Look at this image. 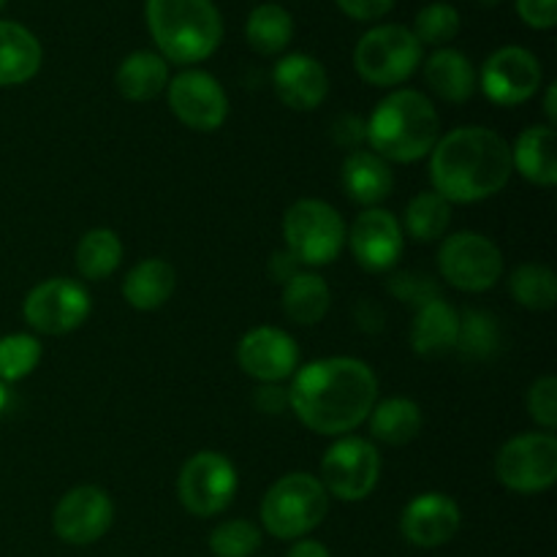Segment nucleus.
<instances>
[{
  "label": "nucleus",
  "mask_w": 557,
  "mask_h": 557,
  "mask_svg": "<svg viewBox=\"0 0 557 557\" xmlns=\"http://www.w3.org/2000/svg\"><path fill=\"white\" fill-rule=\"evenodd\" d=\"M424 82L446 103H466L476 92V71L457 49L441 47L424 63Z\"/></svg>",
  "instance_id": "393cba45"
},
{
  "label": "nucleus",
  "mask_w": 557,
  "mask_h": 557,
  "mask_svg": "<svg viewBox=\"0 0 557 557\" xmlns=\"http://www.w3.org/2000/svg\"><path fill=\"white\" fill-rule=\"evenodd\" d=\"M515 174L511 145L484 125H462L435 141L430 180L449 205H476L500 194Z\"/></svg>",
  "instance_id": "f03ea898"
},
{
  "label": "nucleus",
  "mask_w": 557,
  "mask_h": 557,
  "mask_svg": "<svg viewBox=\"0 0 557 557\" xmlns=\"http://www.w3.org/2000/svg\"><path fill=\"white\" fill-rule=\"evenodd\" d=\"M286 557H332V555L321 542H313V539H299V542H294V547L288 549Z\"/></svg>",
  "instance_id": "c03bdc74"
},
{
  "label": "nucleus",
  "mask_w": 557,
  "mask_h": 557,
  "mask_svg": "<svg viewBox=\"0 0 557 557\" xmlns=\"http://www.w3.org/2000/svg\"><path fill=\"white\" fill-rule=\"evenodd\" d=\"M41 362V343L38 337L14 332L0 337V384H16L27 379Z\"/></svg>",
  "instance_id": "72a5a7b5"
},
{
  "label": "nucleus",
  "mask_w": 557,
  "mask_h": 557,
  "mask_svg": "<svg viewBox=\"0 0 557 557\" xmlns=\"http://www.w3.org/2000/svg\"><path fill=\"white\" fill-rule=\"evenodd\" d=\"M41 44L20 22L0 20V87L30 82L41 69Z\"/></svg>",
  "instance_id": "5701e85b"
},
{
  "label": "nucleus",
  "mask_w": 557,
  "mask_h": 557,
  "mask_svg": "<svg viewBox=\"0 0 557 557\" xmlns=\"http://www.w3.org/2000/svg\"><path fill=\"white\" fill-rule=\"evenodd\" d=\"M451 226V205L435 190H422L406 207L403 232L411 234L417 243H435Z\"/></svg>",
  "instance_id": "7c9ffc66"
},
{
  "label": "nucleus",
  "mask_w": 557,
  "mask_h": 557,
  "mask_svg": "<svg viewBox=\"0 0 557 557\" xmlns=\"http://www.w3.org/2000/svg\"><path fill=\"white\" fill-rule=\"evenodd\" d=\"M389 292L395 294L400 302H408V305H424L430 302V299L441 297V288L435 286L433 277L430 275H419V272H400V275H395L389 281Z\"/></svg>",
  "instance_id": "4c0bfd02"
},
{
  "label": "nucleus",
  "mask_w": 557,
  "mask_h": 557,
  "mask_svg": "<svg viewBox=\"0 0 557 557\" xmlns=\"http://www.w3.org/2000/svg\"><path fill=\"white\" fill-rule=\"evenodd\" d=\"M495 476L511 493H547L557 482V438L553 433H522L509 438L495 457Z\"/></svg>",
  "instance_id": "1a4fd4ad"
},
{
  "label": "nucleus",
  "mask_w": 557,
  "mask_h": 557,
  "mask_svg": "<svg viewBox=\"0 0 557 557\" xmlns=\"http://www.w3.org/2000/svg\"><path fill=\"white\" fill-rule=\"evenodd\" d=\"M335 139L341 141L343 147L357 150L359 141H364V123L359 117H354V114H346V117H341L335 123Z\"/></svg>",
  "instance_id": "79ce46f5"
},
{
  "label": "nucleus",
  "mask_w": 557,
  "mask_h": 557,
  "mask_svg": "<svg viewBox=\"0 0 557 557\" xmlns=\"http://www.w3.org/2000/svg\"><path fill=\"white\" fill-rule=\"evenodd\" d=\"M145 14L166 63H201L223 38V20L212 0H147Z\"/></svg>",
  "instance_id": "20e7f679"
},
{
  "label": "nucleus",
  "mask_w": 557,
  "mask_h": 557,
  "mask_svg": "<svg viewBox=\"0 0 557 557\" xmlns=\"http://www.w3.org/2000/svg\"><path fill=\"white\" fill-rule=\"evenodd\" d=\"M169 107L174 117L190 131L212 134L228 117V96L221 82L199 69H188L169 79L166 87Z\"/></svg>",
  "instance_id": "ddd939ff"
},
{
  "label": "nucleus",
  "mask_w": 557,
  "mask_h": 557,
  "mask_svg": "<svg viewBox=\"0 0 557 557\" xmlns=\"http://www.w3.org/2000/svg\"><path fill=\"white\" fill-rule=\"evenodd\" d=\"M479 85L498 107H520L542 87V63L525 47H500L484 60Z\"/></svg>",
  "instance_id": "4468645a"
},
{
  "label": "nucleus",
  "mask_w": 557,
  "mask_h": 557,
  "mask_svg": "<svg viewBox=\"0 0 557 557\" xmlns=\"http://www.w3.org/2000/svg\"><path fill=\"white\" fill-rule=\"evenodd\" d=\"M330 495L313 473H286L261 498V525L281 542H299L324 522Z\"/></svg>",
  "instance_id": "39448f33"
},
{
  "label": "nucleus",
  "mask_w": 557,
  "mask_h": 557,
  "mask_svg": "<svg viewBox=\"0 0 557 557\" xmlns=\"http://www.w3.org/2000/svg\"><path fill=\"white\" fill-rule=\"evenodd\" d=\"M424 47L408 27L379 25L354 47V69L368 85L397 87L419 69Z\"/></svg>",
  "instance_id": "0eeeda50"
},
{
  "label": "nucleus",
  "mask_w": 557,
  "mask_h": 557,
  "mask_svg": "<svg viewBox=\"0 0 557 557\" xmlns=\"http://www.w3.org/2000/svg\"><path fill=\"white\" fill-rule=\"evenodd\" d=\"M368 419L373 438L389 446L411 444L424 422L422 408L408 397H386V400L375 403Z\"/></svg>",
  "instance_id": "cd10ccee"
},
{
  "label": "nucleus",
  "mask_w": 557,
  "mask_h": 557,
  "mask_svg": "<svg viewBox=\"0 0 557 557\" xmlns=\"http://www.w3.org/2000/svg\"><path fill=\"white\" fill-rule=\"evenodd\" d=\"M509 292L525 310L547 313L557 302V277L547 264L528 261L509 275Z\"/></svg>",
  "instance_id": "2f4dec72"
},
{
  "label": "nucleus",
  "mask_w": 557,
  "mask_h": 557,
  "mask_svg": "<svg viewBox=\"0 0 557 557\" xmlns=\"http://www.w3.org/2000/svg\"><path fill=\"white\" fill-rule=\"evenodd\" d=\"M177 288V272L163 259H145L123 277V297L134 310L150 313L163 308Z\"/></svg>",
  "instance_id": "b1692460"
},
{
  "label": "nucleus",
  "mask_w": 557,
  "mask_h": 557,
  "mask_svg": "<svg viewBox=\"0 0 557 557\" xmlns=\"http://www.w3.org/2000/svg\"><path fill=\"white\" fill-rule=\"evenodd\" d=\"M341 5L343 14H348L351 20L359 22H373L381 20L384 14H389L395 0H335Z\"/></svg>",
  "instance_id": "ea45409f"
},
{
  "label": "nucleus",
  "mask_w": 557,
  "mask_h": 557,
  "mask_svg": "<svg viewBox=\"0 0 557 557\" xmlns=\"http://www.w3.org/2000/svg\"><path fill=\"white\" fill-rule=\"evenodd\" d=\"M237 362L250 379L261 384H281L299 368L297 341L277 326H256L239 341Z\"/></svg>",
  "instance_id": "f3484780"
},
{
  "label": "nucleus",
  "mask_w": 557,
  "mask_h": 557,
  "mask_svg": "<svg viewBox=\"0 0 557 557\" xmlns=\"http://www.w3.org/2000/svg\"><path fill=\"white\" fill-rule=\"evenodd\" d=\"M114 85H117L120 96L128 98V101H152L169 87V63L158 52H147V49L131 52L117 65Z\"/></svg>",
  "instance_id": "a878e982"
},
{
  "label": "nucleus",
  "mask_w": 557,
  "mask_h": 557,
  "mask_svg": "<svg viewBox=\"0 0 557 557\" xmlns=\"http://www.w3.org/2000/svg\"><path fill=\"white\" fill-rule=\"evenodd\" d=\"M215 557H253L261 549V531L248 520H226L210 533Z\"/></svg>",
  "instance_id": "f704fd0d"
},
{
  "label": "nucleus",
  "mask_w": 557,
  "mask_h": 557,
  "mask_svg": "<svg viewBox=\"0 0 557 557\" xmlns=\"http://www.w3.org/2000/svg\"><path fill=\"white\" fill-rule=\"evenodd\" d=\"M283 239L297 264L326 267L346 245V223L326 201L299 199L283 215Z\"/></svg>",
  "instance_id": "423d86ee"
},
{
  "label": "nucleus",
  "mask_w": 557,
  "mask_h": 557,
  "mask_svg": "<svg viewBox=\"0 0 557 557\" xmlns=\"http://www.w3.org/2000/svg\"><path fill=\"white\" fill-rule=\"evenodd\" d=\"M517 11L536 30H549L557 22V0H517Z\"/></svg>",
  "instance_id": "58836bf2"
},
{
  "label": "nucleus",
  "mask_w": 557,
  "mask_h": 557,
  "mask_svg": "<svg viewBox=\"0 0 557 557\" xmlns=\"http://www.w3.org/2000/svg\"><path fill=\"white\" fill-rule=\"evenodd\" d=\"M114 522V504L107 490L96 484H82L69 490L58 500L52 515V528L58 539L74 547H87L107 536Z\"/></svg>",
  "instance_id": "2eb2a0df"
},
{
  "label": "nucleus",
  "mask_w": 557,
  "mask_h": 557,
  "mask_svg": "<svg viewBox=\"0 0 557 557\" xmlns=\"http://www.w3.org/2000/svg\"><path fill=\"white\" fill-rule=\"evenodd\" d=\"M270 267H272V277H275L277 283H286L288 277H294V275H297V272H299V270H297V261H294L288 253L272 256Z\"/></svg>",
  "instance_id": "37998d69"
},
{
  "label": "nucleus",
  "mask_w": 557,
  "mask_h": 557,
  "mask_svg": "<svg viewBox=\"0 0 557 557\" xmlns=\"http://www.w3.org/2000/svg\"><path fill=\"white\" fill-rule=\"evenodd\" d=\"M237 468L221 451H196L177 476L180 504L201 520L223 515L237 498Z\"/></svg>",
  "instance_id": "6e6552de"
},
{
  "label": "nucleus",
  "mask_w": 557,
  "mask_h": 557,
  "mask_svg": "<svg viewBox=\"0 0 557 557\" xmlns=\"http://www.w3.org/2000/svg\"><path fill=\"white\" fill-rule=\"evenodd\" d=\"M528 413L533 422L544 430L553 433L557 428V379L555 375H544L536 379L528 389Z\"/></svg>",
  "instance_id": "e433bc0d"
},
{
  "label": "nucleus",
  "mask_w": 557,
  "mask_h": 557,
  "mask_svg": "<svg viewBox=\"0 0 557 557\" xmlns=\"http://www.w3.org/2000/svg\"><path fill=\"white\" fill-rule=\"evenodd\" d=\"M286 392L288 408L305 428L343 438L354 433L379 403V379L362 359L324 357L297 368Z\"/></svg>",
  "instance_id": "f257e3e1"
},
{
  "label": "nucleus",
  "mask_w": 557,
  "mask_h": 557,
  "mask_svg": "<svg viewBox=\"0 0 557 557\" xmlns=\"http://www.w3.org/2000/svg\"><path fill=\"white\" fill-rule=\"evenodd\" d=\"M438 272L457 292L482 294L504 275V253L484 234L457 232L441 243Z\"/></svg>",
  "instance_id": "9d476101"
},
{
  "label": "nucleus",
  "mask_w": 557,
  "mask_h": 557,
  "mask_svg": "<svg viewBox=\"0 0 557 557\" xmlns=\"http://www.w3.org/2000/svg\"><path fill=\"white\" fill-rule=\"evenodd\" d=\"M272 87L277 98L294 112H313L330 92V76L315 58L302 52L286 54L272 71Z\"/></svg>",
  "instance_id": "6ab92c4d"
},
{
  "label": "nucleus",
  "mask_w": 557,
  "mask_h": 557,
  "mask_svg": "<svg viewBox=\"0 0 557 557\" xmlns=\"http://www.w3.org/2000/svg\"><path fill=\"white\" fill-rule=\"evenodd\" d=\"M3 5H5V0H0V9H3Z\"/></svg>",
  "instance_id": "09e8293b"
},
{
  "label": "nucleus",
  "mask_w": 557,
  "mask_h": 557,
  "mask_svg": "<svg viewBox=\"0 0 557 557\" xmlns=\"http://www.w3.org/2000/svg\"><path fill=\"white\" fill-rule=\"evenodd\" d=\"M511 166L539 188L557 183V136L553 125H531L511 147Z\"/></svg>",
  "instance_id": "4be33fe9"
},
{
  "label": "nucleus",
  "mask_w": 557,
  "mask_h": 557,
  "mask_svg": "<svg viewBox=\"0 0 557 557\" xmlns=\"http://www.w3.org/2000/svg\"><path fill=\"white\" fill-rule=\"evenodd\" d=\"M346 243L351 248L354 259L368 272H389L400 261L406 248V232L397 215L381 207L359 212L351 223V232H346Z\"/></svg>",
  "instance_id": "dca6fc26"
},
{
  "label": "nucleus",
  "mask_w": 557,
  "mask_h": 557,
  "mask_svg": "<svg viewBox=\"0 0 557 557\" xmlns=\"http://www.w3.org/2000/svg\"><path fill=\"white\" fill-rule=\"evenodd\" d=\"M5 403H9V392H5V384H0V411L5 408Z\"/></svg>",
  "instance_id": "49530a36"
},
{
  "label": "nucleus",
  "mask_w": 557,
  "mask_h": 557,
  "mask_svg": "<svg viewBox=\"0 0 557 557\" xmlns=\"http://www.w3.org/2000/svg\"><path fill=\"white\" fill-rule=\"evenodd\" d=\"M22 315L38 335H69L90 315V294L79 281L49 277L27 292Z\"/></svg>",
  "instance_id": "f8f14e48"
},
{
  "label": "nucleus",
  "mask_w": 557,
  "mask_h": 557,
  "mask_svg": "<svg viewBox=\"0 0 557 557\" xmlns=\"http://www.w3.org/2000/svg\"><path fill=\"white\" fill-rule=\"evenodd\" d=\"M479 3H484V5H498L500 0H479Z\"/></svg>",
  "instance_id": "de8ad7c7"
},
{
  "label": "nucleus",
  "mask_w": 557,
  "mask_h": 557,
  "mask_svg": "<svg viewBox=\"0 0 557 557\" xmlns=\"http://www.w3.org/2000/svg\"><path fill=\"white\" fill-rule=\"evenodd\" d=\"M555 96H557V87L549 85L547 87V98H544V112H547V125L557 123V107H555Z\"/></svg>",
  "instance_id": "a18cd8bd"
},
{
  "label": "nucleus",
  "mask_w": 557,
  "mask_h": 557,
  "mask_svg": "<svg viewBox=\"0 0 557 557\" xmlns=\"http://www.w3.org/2000/svg\"><path fill=\"white\" fill-rule=\"evenodd\" d=\"M341 185L359 207H379L395 190V172L373 150H351L343 161Z\"/></svg>",
  "instance_id": "aec40b11"
},
{
  "label": "nucleus",
  "mask_w": 557,
  "mask_h": 557,
  "mask_svg": "<svg viewBox=\"0 0 557 557\" xmlns=\"http://www.w3.org/2000/svg\"><path fill=\"white\" fill-rule=\"evenodd\" d=\"M245 38L259 54H281L294 38L292 14L277 3H261L245 22Z\"/></svg>",
  "instance_id": "c756f323"
},
{
  "label": "nucleus",
  "mask_w": 557,
  "mask_h": 557,
  "mask_svg": "<svg viewBox=\"0 0 557 557\" xmlns=\"http://www.w3.org/2000/svg\"><path fill=\"white\" fill-rule=\"evenodd\" d=\"M281 305L292 324L315 326L330 313L332 292L324 277L315 275V272H297L283 283Z\"/></svg>",
  "instance_id": "bb28decb"
},
{
  "label": "nucleus",
  "mask_w": 557,
  "mask_h": 557,
  "mask_svg": "<svg viewBox=\"0 0 557 557\" xmlns=\"http://www.w3.org/2000/svg\"><path fill=\"white\" fill-rule=\"evenodd\" d=\"M123 261V243L112 228H90L76 245V270L85 281H107Z\"/></svg>",
  "instance_id": "c85d7f7f"
},
{
  "label": "nucleus",
  "mask_w": 557,
  "mask_h": 557,
  "mask_svg": "<svg viewBox=\"0 0 557 557\" xmlns=\"http://www.w3.org/2000/svg\"><path fill=\"white\" fill-rule=\"evenodd\" d=\"M381 476V455L373 441L343 435L326 449L321 460V476L326 495L346 504L364 500Z\"/></svg>",
  "instance_id": "9b49d317"
},
{
  "label": "nucleus",
  "mask_w": 557,
  "mask_h": 557,
  "mask_svg": "<svg viewBox=\"0 0 557 557\" xmlns=\"http://www.w3.org/2000/svg\"><path fill=\"white\" fill-rule=\"evenodd\" d=\"M457 335H460V313L455 305L446 302L444 297L419 305L411 324V348L419 357L435 359L455 351Z\"/></svg>",
  "instance_id": "412c9836"
},
{
  "label": "nucleus",
  "mask_w": 557,
  "mask_h": 557,
  "mask_svg": "<svg viewBox=\"0 0 557 557\" xmlns=\"http://www.w3.org/2000/svg\"><path fill=\"white\" fill-rule=\"evenodd\" d=\"M500 348V326L484 310H466L460 315V335H457V348L466 359H484L495 357Z\"/></svg>",
  "instance_id": "473e14b6"
},
{
  "label": "nucleus",
  "mask_w": 557,
  "mask_h": 557,
  "mask_svg": "<svg viewBox=\"0 0 557 557\" xmlns=\"http://www.w3.org/2000/svg\"><path fill=\"white\" fill-rule=\"evenodd\" d=\"M364 139L386 163L422 161L441 139L438 109L419 90L389 92L364 123Z\"/></svg>",
  "instance_id": "7ed1b4c3"
},
{
  "label": "nucleus",
  "mask_w": 557,
  "mask_h": 557,
  "mask_svg": "<svg viewBox=\"0 0 557 557\" xmlns=\"http://www.w3.org/2000/svg\"><path fill=\"white\" fill-rule=\"evenodd\" d=\"M460 506L444 493H422L408 500L400 515V531L413 547L435 549L449 544L460 531Z\"/></svg>",
  "instance_id": "a211bd4d"
},
{
  "label": "nucleus",
  "mask_w": 557,
  "mask_h": 557,
  "mask_svg": "<svg viewBox=\"0 0 557 557\" xmlns=\"http://www.w3.org/2000/svg\"><path fill=\"white\" fill-rule=\"evenodd\" d=\"M256 406L264 413H281L288 408V392L277 384H261L256 392Z\"/></svg>",
  "instance_id": "a19ab883"
},
{
  "label": "nucleus",
  "mask_w": 557,
  "mask_h": 557,
  "mask_svg": "<svg viewBox=\"0 0 557 557\" xmlns=\"http://www.w3.org/2000/svg\"><path fill=\"white\" fill-rule=\"evenodd\" d=\"M411 33L417 36V41L422 47L424 44H430V47H444V44H449L460 33V14L449 3H430L417 14Z\"/></svg>",
  "instance_id": "c9c22d12"
}]
</instances>
